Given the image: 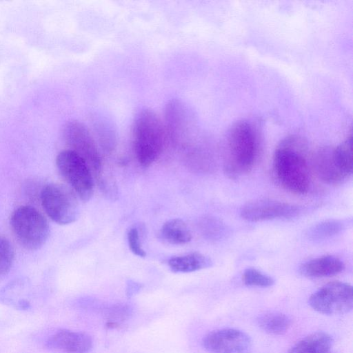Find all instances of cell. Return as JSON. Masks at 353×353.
Returning <instances> with one entry per match:
<instances>
[{
	"mask_svg": "<svg viewBox=\"0 0 353 353\" xmlns=\"http://www.w3.org/2000/svg\"><path fill=\"white\" fill-rule=\"evenodd\" d=\"M132 127L134 154L139 163L148 168L168 143L163 121L152 110L143 108L136 114Z\"/></svg>",
	"mask_w": 353,
	"mask_h": 353,
	"instance_id": "7a4b0ae2",
	"label": "cell"
},
{
	"mask_svg": "<svg viewBox=\"0 0 353 353\" xmlns=\"http://www.w3.org/2000/svg\"><path fill=\"white\" fill-rule=\"evenodd\" d=\"M200 230L203 235L212 239L220 238L223 233L222 223L212 217H205L199 223Z\"/></svg>",
	"mask_w": 353,
	"mask_h": 353,
	"instance_id": "cb8c5ba5",
	"label": "cell"
},
{
	"mask_svg": "<svg viewBox=\"0 0 353 353\" xmlns=\"http://www.w3.org/2000/svg\"><path fill=\"white\" fill-rule=\"evenodd\" d=\"M41 205L48 216L59 225L70 224L76 221L79 208L77 195L64 185L51 183L41 192Z\"/></svg>",
	"mask_w": 353,
	"mask_h": 353,
	"instance_id": "8992f818",
	"label": "cell"
},
{
	"mask_svg": "<svg viewBox=\"0 0 353 353\" xmlns=\"http://www.w3.org/2000/svg\"><path fill=\"white\" fill-rule=\"evenodd\" d=\"M57 168L77 196L88 201L94 193L93 175L85 161L69 149L60 152L56 158Z\"/></svg>",
	"mask_w": 353,
	"mask_h": 353,
	"instance_id": "5b68a950",
	"label": "cell"
},
{
	"mask_svg": "<svg viewBox=\"0 0 353 353\" xmlns=\"http://www.w3.org/2000/svg\"><path fill=\"white\" fill-rule=\"evenodd\" d=\"M259 149L258 136L252 125L247 121L236 123L227 137L225 174L235 179L249 172L257 160Z\"/></svg>",
	"mask_w": 353,
	"mask_h": 353,
	"instance_id": "3957f363",
	"label": "cell"
},
{
	"mask_svg": "<svg viewBox=\"0 0 353 353\" xmlns=\"http://www.w3.org/2000/svg\"><path fill=\"white\" fill-rule=\"evenodd\" d=\"M69 150L79 155L87 163L97 181L105 174L97 143L87 126L76 120L67 122L63 130Z\"/></svg>",
	"mask_w": 353,
	"mask_h": 353,
	"instance_id": "52a82bcc",
	"label": "cell"
},
{
	"mask_svg": "<svg viewBox=\"0 0 353 353\" xmlns=\"http://www.w3.org/2000/svg\"><path fill=\"white\" fill-rule=\"evenodd\" d=\"M130 306L124 304H117L106 310L108 326L114 327L124 321L131 314Z\"/></svg>",
	"mask_w": 353,
	"mask_h": 353,
	"instance_id": "603a6c76",
	"label": "cell"
},
{
	"mask_svg": "<svg viewBox=\"0 0 353 353\" xmlns=\"http://www.w3.org/2000/svg\"><path fill=\"white\" fill-rule=\"evenodd\" d=\"M242 279L243 283L248 286L267 288L272 286L274 283L271 276L252 268L244 270Z\"/></svg>",
	"mask_w": 353,
	"mask_h": 353,
	"instance_id": "44dd1931",
	"label": "cell"
},
{
	"mask_svg": "<svg viewBox=\"0 0 353 353\" xmlns=\"http://www.w3.org/2000/svg\"><path fill=\"white\" fill-rule=\"evenodd\" d=\"M212 265L210 258L199 252L174 256L168 261V265L174 272H192L208 268Z\"/></svg>",
	"mask_w": 353,
	"mask_h": 353,
	"instance_id": "2e32d148",
	"label": "cell"
},
{
	"mask_svg": "<svg viewBox=\"0 0 353 353\" xmlns=\"http://www.w3.org/2000/svg\"><path fill=\"white\" fill-rule=\"evenodd\" d=\"M10 224L17 242L28 250L39 249L49 236L48 220L30 205H21L15 209L10 216Z\"/></svg>",
	"mask_w": 353,
	"mask_h": 353,
	"instance_id": "277c9868",
	"label": "cell"
},
{
	"mask_svg": "<svg viewBox=\"0 0 353 353\" xmlns=\"http://www.w3.org/2000/svg\"><path fill=\"white\" fill-rule=\"evenodd\" d=\"M345 268L343 262L332 255L319 256L303 263L300 273L310 278H321L336 275Z\"/></svg>",
	"mask_w": 353,
	"mask_h": 353,
	"instance_id": "5bb4252c",
	"label": "cell"
},
{
	"mask_svg": "<svg viewBox=\"0 0 353 353\" xmlns=\"http://www.w3.org/2000/svg\"><path fill=\"white\" fill-rule=\"evenodd\" d=\"M299 213L297 206L272 199H258L243 205L240 210L241 217L251 222L276 219H290Z\"/></svg>",
	"mask_w": 353,
	"mask_h": 353,
	"instance_id": "8fae6325",
	"label": "cell"
},
{
	"mask_svg": "<svg viewBox=\"0 0 353 353\" xmlns=\"http://www.w3.org/2000/svg\"><path fill=\"white\" fill-rule=\"evenodd\" d=\"M314 165L319 177L327 184H340L347 179L336 161L333 148L319 150L314 157Z\"/></svg>",
	"mask_w": 353,
	"mask_h": 353,
	"instance_id": "4fadbf2b",
	"label": "cell"
},
{
	"mask_svg": "<svg viewBox=\"0 0 353 353\" xmlns=\"http://www.w3.org/2000/svg\"><path fill=\"white\" fill-rule=\"evenodd\" d=\"M139 288L140 287L134 283H130V285L128 287V290H127L128 296H131L133 294H134L137 292L139 291Z\"/></svg>",
	"mask_w": 353,
	"mask_h": 353,
	"instance_id": "484cf974",
	"label": "cell"
},
{
	"mask_svg": "<svg viewBox=\"0 0 353 353\" xmlns=\"http://www.w3.org/2000/svg\"><path fill=\"white\" fill-rule=\"evenodd\" d=\"M202 343L210 353H251L252 346L249 336L233 328L209 332L203 339Z\"/></svg>",
	"mask_w": 353,
	"mask_h": 353,
	"instance_id": "30bf717a",
	"label": "cell"
},
{
	"mask_svg": "<svg viewBox=\"0 0 353 353\" xmlns=\"http://www.w3.org/2000/svg\"><path fill=\"white\" fill-rule=\"evenodd\" d=\"M161 239L172 245H183L192 239L191 233L185 223L180 219H173L163 223L160 230Z\"/></svg>",
	"mask_w": 353,
	"mask_h": 353,
	"instance_id": "e0dca14e",
	"label": "cell"
},
{
	"mask_svg": "<svg viewBox=\"0 0 353 353\" xmlns=\"http://www.w3.org/2000/svg\"><path fill=\"white\" fill-rule=\"evenodd\" d=\"M46 345L63 353H88L93 346L92 337L81 332L62 329L52 334Z\"/></svg>",
	"mask_w": 353,
	"mask_h": 353,
	"instance_id": "7c38bea8",
	"label": "cell"
},
{
	"mask_svg": "<svg viewBox=\"0 0 353 353\" xmlns=\"http://www.w3.org/2000/svg\"><path fill=\"white\" fill-rule=\"evenodd\" d=\"M333 151L341 170L348 178L352 173V135L333 148Z\"/></svg>",
	"mask_w": 353,
	"mask_h": 353,
	"instance_id": "d6986e66",
	"label": "cell"
},
{
	"mask_svg": "<svg viewBox=\"0 0 353 353\" xmlns=\"http://www.w3.org/2000/svg\"><path fill=\"white\" fill-rule=\"evenodd\" d=\"M257 323L264 332L273 335H281L290 328L291 319L279 312H266L259 316Z\"/></svg>",
	"mask_w": 353,
	"mask_h": 353,
	"instance_id": "ac0fdd59",
	"label": "cell"
},
{
	"mask_svg": "<svg viewBox=\"0 0 353 353\" xmlns=\"http://www.w3.org/2000/svg\"><path fill=\"white\" fill-rule=\"evenodd\" d=\"M308 303L315 311L323 314L347 313L353 305L352 287L341 281L330 282L314 292Z\"/></svg>",
	"mask_w": 353,
	"mask_h": 353,
	"instance_id": "9c48e42d",
	"label": "cell"
},
{
	"mask_svg": "<svg viewBox=\"0 0 353 353\" xmlns=\"http://www.w3.org/2000/svg\"><path fill=\"white\" fill-rule=\"evenodd\" d=\"M332 336L324 332H316L298 341L287 353H330Z\"/></svg>",
	"mask_w": 353,
	"mask_h": 353,
	"instance_id": "9a60e30c",
	"label": "cell"
},
{
	"mask_svg": "<svg viewBox=\"0 0 353 353\" xmlns=\"http://www.w3.org/2000/svg\"><path fill=\"white\" fill-rule=\"evenodd\" d=\"M128 241L132 252L140 257H145L146 254L141 247L139 234L136 228H132L128 232Z\"/></svg>",
	"mask_w": 353,
	"mask_h": 353,
	"instance_id": "d4e9b609",
	"label": "cell"
},
{
	"mask_svg": "<svg viewBox=\"0 0 353 353\" xmlns=\"http://www.w3.org/2000/svg\"><path fill=\"white\" fill-rule=\"evenodd\" d=\"M343 228V223L338 220H327L310 228L308 236L312 240H322L338 234Z\"/></svg>",
	"mask_w": 353,
	"mask_h": 353,
	"instance_id": "ffe728a7",
	"label": "cell"
},
{
	"mask_svg": "<svg viewBox=\"0 0 353 353\" xmlns=\"http://www.w3.org/2000/svg\"><path fill=\"white\" fill-rule=\"evenodd\" d=\"M307 154V143L299 137H288L277 145L273 156V175L288 192L304 194L308 191L310 177Z\"/></svg>",
	"mask_w": 353,
	"mask_h": 353,
	"instance_id": "6da1fadb",
	"label": "cell"
},
{
	"mask_svg": "<svg viewBox=\"0 0 353 353\" xmlns=\"http://www.w3.org/2000/svg\"><path fill=\"white\" fill-rule=\"evenodd\" d=\"M163 124L168 142L185 146L192 139L197 130L194 115L182 100L169 101L165 108Z\"/></svg>",
	"mask_w": 353,
	"mask_h": 353,
	"instance_id": "ba28073f",
	"label": "cell"
},
{
	"mask_svg": "<svg viewBox=\"0 0 353 353\" xmlns=\"http://www.w3.org/2000/svg\"><path fill=\"white\" fill-rule=\"evenodd\" d=\"M14 257V249L10 241L0 236V276L10 270Z\"/></svg>",
	"mask_w": 353,
	"mask_h": 353,
	"instance_id": "7402d4cb",
	"label": "cell"
}]
</instances>
